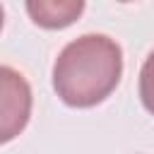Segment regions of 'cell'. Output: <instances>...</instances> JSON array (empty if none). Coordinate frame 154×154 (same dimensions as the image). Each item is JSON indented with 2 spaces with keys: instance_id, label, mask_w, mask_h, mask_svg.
<instances>
[{
  "instance_id": "1",
  "label": "cell",
  "mask_w": 154,
  "mask_h": 154,
  "mask_svg": "<svg viewBox=\"0 0 154 154\" xmlns=\"http://www.w3.org/2000/svg\"><path fill=\"white\" fill-rule=\"evenodd\" d=\"M53 89L72 108L106 101L123 77V48L106 34H84L70 41L53 63Z\"/></svg>"
},
{
  "instance_id": "4",
  "label": "cell",
  "mask_w": 154,
  "mask_h": 154,
  "mask_svg": "<svg viewBox=\"0 0 154 154\" xmlns=\"http://www.w3.org/2000/svg\"><path fill=\"white\" fill-rule=\"evenodd\" d=\"M137 89H140V101H142V106L154 116V51H152V53L144 58V63H142Z\"/></svg>"
},
{
  "instance_id": "2",
  "label": "cell",
  "mask_w": 154,
  "mask_h": 154,
  "mask_svg": "<svg viewBox=\"0 0 154 154\" xmlns=\"http://www.w3.org/2000/svg\"><path fill=\"white\" fill-rule=\"evenodd\" d=\"M0 82H2L0 140L2 142H10L29 123V116H31V87L24 79V75L17 72L10 65H2L0 67Z\"/></svg>"
},
{
  "instance_id": "5",
  "label": "cell",
  "mask_w": 154,
  "mask_h": 154,
  "mask_svg": "<svg viewBox=\"0 0 154 154\" xmlns=\"http://www.w3.org/2000/svg\"><path fill=\"white\" fill-rule=\"evenodd\" d=\"M118 2H132V0H118Z\"/></svg>"
},
{
  "instance_id": "3",
  "label": "cell",
  "mask_w": 154,
  "mask_h": 154,
  "mask_svg": "<svg viewBox=\"0 0 154 154\" xmlns=\"http://www.w3.org/2000/svg\"><path fill=\"white\" fill-rule=\"evenodd\" d=\"M87 0H24L29 19L41 29H65L84 12Z\"/></svg>"
}]
</instances>
